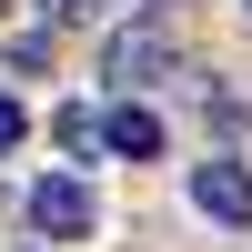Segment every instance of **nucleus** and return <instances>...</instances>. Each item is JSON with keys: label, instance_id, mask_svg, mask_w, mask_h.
<instances>
[{"label": "nucleus", "instance_id": "0eeeda50", "mask_svg": "<svg viewBox=\"0 0 252 252\" xmlns=\"http://www.w3.org/2000/svg\"><path fill=\"white\" fill-rule=\"evenodd\" d=\"M81 10H91V0H51V20H81Z\"/></svg>", "mask_w": 252, "mask_h": 252}, {"label": "nucleus", "instance_id": "423d86ee", "mask_svg": "<svg viewBox=\"0 0 252 252\" xmlns=\"http://www.w3.org/2000/svg\"><path fill=\"white\" fill-rule=\"evenodd\" d=\"M20 131H31V111H20L10 91H0V152H20Z\"/></svg>", "mask_w": 252, "mask_h": 252}, {"label": "nucleus", "instance_id": "f257e3e1", "mask_svg": "<svg viewBox=\"0 0 252 252\" xmlns=\"http://www.w3.org/2000/svg\"><path fill=\"white\" fill-rule=\"evenodd\" d=\"M31 222H40L51 242H81V232L101 222V202H91V182H71V172H51V182H31Z\"/></svg>", "mask_w": 252, "mask_h": 252}, {"label": "nucleus", "instance_id": "6e6552de", "mask_svg": "<svg viewBox=\"0 0 252 252\" xmlns=\"http://www.w3.org/2000/svg\"><path fill=\"white\" fill-rule=\"evenodd\" d=\"M242 10H252V0H242Z\"/></svg>", "mask_w": 252, "mask_h": 252}, {"label": "nucleus", "instance_id": "7ed1b4c3", "mask_svg": "<svg viewBox=\"0 0 252 252\" xmlns=\"http://www.w3.org/2000/svg\"><path fill=\"white\" fill-rule=\"evenodd\" d=\"M101 141H111L121 161H152V152H161V121L141 111V101H121V111H101Z\"/></svg>", "mask_w": 252, "mask_h": 252}, {"label": "nucleus", "instance_id": "39448f33", "mask_svg": "<svg viewBox=\"0 0 252 252\" xmlns=\"http://www.w3.org/2000/svg\"><path fill=\"white\" fill-rule=\"evenodd\" d=\"M51 131H61V152H91V141H101V121H91V111H81V101H71V111H61Z\"/></svg>", "mask_w": 252, "mask_h": 252}, {"label": "nucleus", "instance_id": "20e7f679", "mask_svg": "<svg viewBox=\"0 0 252 252\" xmlns=\"http://www.w3.org/2000/svg\"><path fill=\"white\" fill-rule=\"evenodd\" d=\"M161 61H172V40H161V31H121V40H111V81H152Z\"/></svg>", "mask_w": 252, "mask_h": 252}, {"label": "nucleus", "instance_id": "f03ea898", "mask_svg": "<svg viewBox=\"0 0 252 252\" xmlns=\"http://www.w3.org/2000/svg\"><path fill=\"white\" fill-rule=\"evenodd\" d=\"M192 202L212 222H242V232H252V172H242V161H192Z\"/></svg>", "mask_w": 252, "mask_h": 252}]
</instances>
